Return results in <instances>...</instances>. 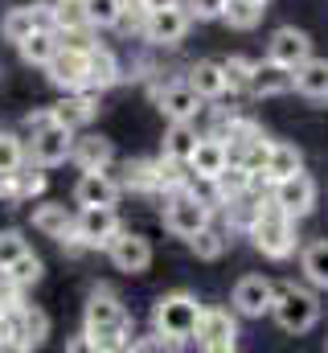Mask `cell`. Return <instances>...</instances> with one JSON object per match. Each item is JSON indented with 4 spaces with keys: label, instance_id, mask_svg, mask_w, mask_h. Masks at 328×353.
Here are the masks:
<instances>
[{
    "label": "cell",
    "instance_id": "cell-4",
    "mask_svg": "<svg viewBox=\"0 0 328 353\" xmlns=\"http://www.w3.org/2000/svg\"><path fill=\"white\" fill-rule=\"evenodd\" d=\"M271 316L279 321L283 333H308L316 321H320V300L308 292V288H296V283H279L275 288V304H271Z\"/></svg>",
    "mask_w": 328,
    "mask_h": 353
},
{
    "label": "cell",
    "instance_id": "cell-16",
    "mask_svg": "<svg viewBox=\"0 0 328 353\" xmlns=\"http://www.w3.org/2000/svg\"><path fill=\"white\" fill-rule=\"evenodd\" d=\"M123 185L107 169H82L79 185H74V201L79 205H119Z\"/></svg>",
    "mask_w": 328,
    "mask_h": 353
},
{
    "label": "cell",
    "instance_id": "cell-6",
    "mask_svg": "<svg viewBox=\"0 0 328 353\" xmlns=\"http://www.w3.org/2000/svg\"><path fill=\"white\" fill-rule=\"evenodd\" d=\"M0 321H4V329H8V341H12V350H37L45 337H50V316L41 312V308H33V304H8L4 312H0Z\"/></svg>",
    "mask_w": 328,
    "mask_h": 353
},
{
    "label": "cell",
    "instance_id": "cell-36",
    "mask_svg": "<svg viewBox=\"0 0 328 353\" xmlns=\"http://www.w3.org/2000/svg\"><path fill=\"white\" fill-rule=\"evenodd\" d=\"M222 70H226V87H230V94H234V90L250 87V70H254V62L243 58V54H234V58H226V62H222Z\"/></svg>",
    "mask_w": 328,
    "mask_h": 353
},
{
    "label": "cell",
    "instance_id": "cell-2",
    "mask_svg": "<svg viewBox=\"0 0 328 353\" xmlns=\"http://www.w3.org/2000/svg\"><path fill=\"white\" fill-rule=\"evenodd\" d=\"M250 239H254V247L267 255V259H291L296 255V218L291 214H283L271 197L263 201V210H258V218H254V226L246 230Z\"/></svg>",
    "mask_w": 328,
    "mask_h": 353
},
{
    "label": "cell",
    "instance_id": "cell-28",
    "mask_svg": "<svg viewBox=\"0 0 328 353\" xmlns=\"http://www.w3.org/2000/svg\"><path fill=\"white\" fill-rule=\"evenodd\" d=\"M291 173H304V152L296 148V144H283V140H275L271 144V157H267V181H283V176Z\"/></svg>",
    "mask_w": 328,
    "mask_h": 353
},
{
    "label": "cell",
    "instance_id": "cell-21",
    "mask_svg": "<svg viewBox=\"0 0 328 353\" xmlns=\"http://www.w3.org/2000/svg\"><path fill=\"white\" fill-rule=\"evenodd\" d=\"M119 83V58L107 46L86 50V90H111Z\"/></svg>",
    "mask_w": 328,
    "mask_h": 353
},
{
    "label": "cell",
    "instance_id": "cell-30",
    "mask_svg": "<svg viewBox=\"0 0 328 353\" xmlns=\"http://www.w3.org/2000/svg\"><path fill=\"white\" fill-rule=\"evenodd\" d=\"M189 247H193V255H197V259H209V263H214V259H222V255H226L230 239H226V230H222V226H214V222H209V226H201V230L189 239Z\"/></svg>",
    "mask_w": 328,
    "mask_h": 353
},
{
    "label": "cell",
    "instance_id": "cell-34",
    "mask_svg": "<svg viewBox=\"0 0 328 353\" xmlns=\"http://www.w3.org/2000/svg\"><path fill=\"white\" fill-rule=\"evenodd\" d=\"M119 12H123V0H86V25L90 29L119 25Z\"/></svg>",
    "mask_w": 328,
    "mask_h": 353
},
{
    "label": "cell",
    "instance_id": "cell-31",
    "mask_svg": "<svg viewBox=\"0 0 328 353\" xmlns=\"http://www.w3.org/2000/svg\"><path fill=\"white\" fill-rule=\"evenodd\" d=\"M33 29H37V12H33V4H17V8H8L4 21H0L4 41H25Z\"/></svg>",
    "mask_w": 328,
    "mask_h": 353
},
{
    "label": "cell",
    "instance_id": "cell-26",
    "mask_svg": "<svg viewBox=\"0 0 328 353\" xmlns=\"http://www.w3.org/2000/svg\"><path fill=\"white\" fill-rule=\"evenodd\" d=\"M50 115H54V123H62V128H70V132H79L90 123V115H94V107H90V99L82 94V90H70L58 107H50Z\"/></svg>",
    "mask_w": 328,
    "mask_h": 353
},
{
    "label": "cell",
    "instance_id": "cell-20",
    "mask_svg": "<svg viewBox=\"0 0 328 353\" xmlns=\"http://www.w3.org/2000/svg\"><path fill=\"white\" fill-rule=\"evenodd\" d=\"M74 218H79V214H70L62 201H41V205L33 210V230H41L45 239L70 243V239H74Z\"/></svg>",
    "mask_w": 328,
    "mask_h": 353
},
{
    "label": "cell",
    "instance_id": "cell-37",
    "mask_svg": "<svg viewBox=\"0 0 328 353\" xmlns=\"http://www.w3.org/2000/svg\"><path fill=\"white\" fill-rule=\"evenodd\" d=\"M25 165V144L12 132H0V173H12Z\"/></svg>",
    "mask_w": 328,
    "mask_h": 353
},
{
    "label": "cell",
    "instance_id": "cell-41",
    "mask_svg": "<svg viewBox=\"0 0 328 353\" xmlns=\"http://www.w3.org/2000/svg\"><path fill=\"white\" fill-rule=\"evenodd\" d=\"M148 8H168V4H181V0H144Z\"/></svg>",
    "mask_w": 328,
    "mask_h": 353
},
{
    "label": "cell",
    "instance_id": "cell-9",
    "mask_svg": "<svg viewBox=\"0 0 328 353\" xmlns=\"http://www.w3.org/2000/svg\"><path fill=\"white\" fill-rule=\"evenodd\" d=\"M70 148H74V132L50 119V123H41V128L33 132L29 157H33V165L54 169V165H66V161H70Z\"/></svg>",
    "mask_w": 328,
    "mask_h": 353
},
{
    "label": "cell",
    "instance_id": "cell-11",
    "mask_svg": "<svg viewBox=\"0 0 328 353\" xmlns=\"http://www.w3.org/2000/svg\"><path fill=\"white\" fill-rule=\"evenodd\" d=\"M197 345L209 353H230L238 345V325H234V316L230 312H222V308H201V321H197Z\"/></svg>",
    "mask_w": 328,
    "mask_h": 353
},
{
    "label": "cell",
    "instance_id": "cell-19",
    "mask_svg": "<svg viewBox=\"0 0 328 353\" xmlns=\"http://www.w3.org/2000/svg\"><path fill=\"white\" fill-rule=\"evenodd\" d=\"M201 94L189 87V79L185 83H168V87L156 90V107H161L168 119H197L201 115Z\"/></svg>",
    "mask_w": 328,
    "mask_h": 353
},
{
    "label": "cell",
    "instance_id": "cell-13",
    "mask_svg": "<svg viewBox=\"0 0 328 353\" xmlns=\"http://www.w3.org/2000/svg\"><path fill=\"white\" fill-rule=\"evenodd\" d=\"M45 74L58 90H86V50L74 46H58V54L45 62Z\"/></svg>",
    "mask_w": 328,
    "mask_h": 353
},
{
    "label": "cell",
    "instance_id": "cell-1",
    "mask_svg": "<svg viewBox=\"0 0 328 353\" xmlns=\"http://www.w3.org/2000/svg\"><path fill=\"white\" fill-rule=\"evenodd\" d=\"M86 341H90V350H127L132 341H127V333H132V316H127V308L107 292V288H99L94 296H90V304H86Z\"/></svg>",
    "mask_w": 328,
    "mask_h": 353
},
{
    "label": "cell",
    "instance_id": "cell-18",
    "mask_svg": "<svg viewBox=\"0 0 328 353\" xmlns=\"http://www.w3.org/2000/svg\"><path fill=\"white\" fill-rule=\"evenodd\" d=\"M271 304H275V283L267 275H246L234 283V308L243 316H263L271 312Z\"/></svg>",
    "mask_w": 328,
    "mask_h": 353
},
{
    "label": "cell",
    "instance_id": "cell-29",
    "mask_svg": "<svg viewBox=\"0 0 328 353\" xmlns=\"http://www.w3.org/2000/svg\"><path fill=\"white\" fill-rule=\"evenodd\" d=\"M300 271H304V279H308L312 288H325L328 292V239H316V243L304 247Z\"/></svg>",
    "mask_w": 328,
    "mask_h": 353
},
{
    "label": "cell",
    "instance_id": "cell-3",
    "mask_svg": "<svg viewBox=\"0 0 328 353\" xmlns=\"http://www.w3.org/2000/svg\"><path fill=\"white\" fill-rule=\"evenodd\" d=\"M152 321H156V337H164L168 345H181L197 333V321H201V304L197 296L189 292H168L156 300L152 308Z\"/></svg>",
    "mask_w": 328,
    "mask_h": 353
},
{
    "label": "cell",
    "instance_id": "cell-15",
    "mask_svg": "<svg viewBox=\"0 0 328 353\" xmlns=\"http://www.w3.org/2000/svg\"><path fill=\"white\" fill-rule=\"evenodd\" d=\"M287 90H296V70H291V66L271 62V58H267V62H254L246 94H254V99H275V94H287Z\"/></svg>",
    "mask_w": 328,
    "mask_h": 353
},
{
    "label": "cell",
    "instance_id": "cell-22",
    "mask_svg": "<svg viewBox=\"0 0 328 353\" xmlns=\"http://www.w3.org/2000/svg\"><path fill=\"white\" fill-rule=\"evenodd\" d=\"M296 90L312 103H325L328 99V58H308L296 66Z\"/></svg>",
    "mask_w": 328,
    "mask_h": 353
},
{
    "label": "cell",
    "instance_id": "cell-38",
    "mask_svg": "<svg viewBox=\"0 0 328 353\" xmlns=\"http://www.w3.org/2000/svg\"><path fill=\"white\" fill-rule=\"evenodd\" d=\"M148 4L144 0H123V12H119V29L123 33H144V21H148Z\"/></svg>",
    "mask_w": 328,
    "mask_h": 353
},
{
    "label": "cell",
    "instance_id": "cell-7",
    "mask_svg": "<svg viewBox=\"0 0 328 353\" xmlns=\"http://www.w3.org/2000/svg\"><path fill=\"white\" fill-rule=\"evenodd\" d=\"M119 214L115 205H82L74 218V239L70 247H111V239L119 234Z\"/></svg>",
    "mask_w": 328,
    "mask_h": 353
},
{
    "label": "cell",
    "instance_id": "cell-33",
    "mask_svg": "<svg viewBox=\"0 0 328 353\" xmlns=\"http://www.w3.org/2000/svg\"><path fill=\"white\" fill-rule=\"evenodd\" d=\"M4 275H8V279L21 288V292H25V288H33V283L41 279V259H37L33 251H25L21 259H12V263L4 267Z\"/></svg>",
    "mask_w": 328,
    "mask_h": 353
},
{
    "label": "cell",
    "instance_id": "cell-40",
    "mask_svg": "<svg viewBox=\"0 0 328 353\" xmlns=\"http://www.w3.org/2000/svg\"><path fill=\"white\" fill-rule=\"evenodd\" d=\"M185 8H189V17H197V21H218V17L226 12V0H185Z\"/></svg>",
    "mask_w": 328,
    "mask_h": 353
},
{
    "label": "cell",
    "instance_id": "cell-10",
    "mask_svg": "<svg viewBox=\"0 0 328 353\" xmlns=\"http://www.w3.org/2000/svg\"><path fill=\"white\" fill-rule=\"evenodd\" d=\"M189 8L185 4H168V8H152L148 21H144V41L148 46H181L185 33H189Z\"/></svg>",
    "mask_w": 328,
    "mask_h": 353
},
{
    "label": "cell",
    "instance_id": "cell-27",
    "mask_svg": "<svg viewBox=\"0 0 328 353\" xmlns=\"http://www.w3.org/2000/svg\"><path fill=\"white\" fill-rule=\"evenodd\" d=\"M58 29H33L25 41H17V50H21V58L29 62V66H45L54 54H58Z\"/></svg>",
    "mask_w": 328,
    "mask_h": 353
},
{
    "label": "cell",
    "instance_id": "cell-14",
    "mask_svg": "<svg viewBox=\"0 0 328 353\" xmlns=\"http://www.w3.org/2000/svg\"><path fill=\"white\" fill-rule=\"evenodd\" d=\"M267 58L271 62H283V66H300V62H308L312 58V41H308V33L304 29H296V25H283V29H275L271 33V41H267Z\"/></svg>",
    "mask_w": 328,
    "mask_h": 353
},
{
    "label": "cell",
    "instance_id": "cell-39",
    "mask_svg": "<svg viewBox=\"0 0 328 353\" xmlns=\"http://www.w3.org/2000/svg\"><path fill=\"white\" fill-rule=\"evenodd\" d=\"M29 247L21 239V230H0V267H8L12 259H21Z\"/></svg>",
    "mask_w": 328,
    "mask_h": 353
},
{
    "label": "cell",
    "instance_id": "cell-24",
    "mask_svg": "<svg viewBox=\"0 0 328 353\" xmlns=\"http://www.w3.org/2000/svg\"><path fill=\"white\" fill-rule=\"evenodd\" d=\"M197 128H193V119H172L168 123V132H164V157H172V161H185L189 165V157H193V148H197Z\"/></svg>",
    "mask_w": 328,
    "mask_h": 353
},
{
    "label": "cell",
    "instance_id": "cell-35",
    "mask_svg": "<svg viewBox=\"0 0 328 353\" xmlns=\"http://www.w3.org/2000/svg\"><path fill=\"white\" fill-rule=\"evenodd\" d=\"M86 0H54V29H82Z\"/></svg>",
    "mask_w": 328,
    "mask_h": 353
},
{
    "label": "cell",
    "instance_id": "cell-8",
    "mask_svg": "<svg viewBox=\"0 0 328 353\" xmlns=\"http://www.w3.org/2000/svg\"><path fill=\"white\" fill-rule=\"evenodd\" d=\"M271 201L300 222L316 205V181L308 173H291V176H283V181H271Z\"/></svg>",
    "mask_w": 328,
    "mask_h": 353
},
{
    "label": "cell",
    "instance_id": "cell-23",
    "mask_svg": "<svg viewBox=\"0 0 328 353\" xmlns=\"http://www.w3.org/2000/svg\"><path fill=\"white\" fill-rule=\"evenodd\" d=\"M70 161L79 169H107L115 161V148L103 136H82V140H74V148H70Z\"/></svg>",
    "mask_w": 328,
    "mask_h": 353
},
{
    "label": "cell",
    "instance_id": "cell-32",
    "mask_svg": "<svg viewBox=\"0 0 328 353\" xmlns=\"http://www.w3.org/2000/svg\"><path fill=\"white\" fill-rule=\"evenodd\" d=\"M263 12H267V0H226V12H222V21H230V29H254L258 21H263Z\"/></svg>",
    "mask_w": 328,
    "mask_h": 353
},
{
    "label": "cell",
    "instance_id": "cell-25",
    "mask_svg": "<svg viewBox=\"0 0 328 353\" xmlns=\"http://www.w3.org/2000/svg\"><path fill=\"white\" fill-rule=\"evenodd\" d=\"M189 87L197 90L201 99H222L226 94V70H222V62H197V66H189Z\"/></svg>",
    "mask_w": 328,
    "mask_h": 353
},
{
    "label": "cell",
    "instance_id": "cell-12",
    "mask_svg": "<svg viewBox=\"0 0 328 353\" xmlns=\"http://www.w3.org/2000/svg\"><path fill=\"white\" fill-rule=\"evenodd\" d=\"M107 255H111V263L119 267V271L140 275V271L152 267V243H148L144 234H136V230H119V234L111 239Z\"/></svg>",
    "mask_w": 328,
    "mask_h": 353
},
{
    "label": "cell",
    "instance_id": "cell-17",
    "mask_svg": "<svg viewBox=\"0 0 328 353\" xmlns=\"http://www.w3.org/2000/svg\"><path fill=\"white\" fill-rule=\"evenodd\" d=\"M230 165V152H226V140L222 136H201L193 157H189V173L197 181H218L222 169Z\"/></svg>",
    "mask_w": 328,
    "mask_h": 353
},
{
    "label": "cell",
    "instance_id": "cell-5",
    "mask_svg": "<svg viewBox=\"0 0 328 353\" xmlns=\"http://www.w3.org/2000/svg\"><path fill=\"white\" fill-rule=\"evenodd\" d=\"M214 222V205L197 193V189H181V193H168L164 201V226L176 234V239H193L201 226Z\"/></svg>",
    "mask_w": 328,
    "mask_h": 353
}]
</instances>
